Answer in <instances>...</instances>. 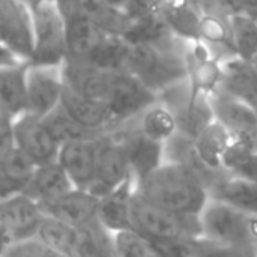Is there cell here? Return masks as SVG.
<instances>
[{
	"instance_id": "36",
	"label": "cell",
	"mask_w": 257,
	"mask_h": 257,
	"mask_svg": "<svg viewBox=\"0 0 257 257\" xmlns=\"http://www.w3.org/2000/svg\"><path fill=\"white\" fill-rule=\"evenodd\" d=\"M114 241L117 257H161L145 238L134 232L116 233Z\"/></svg>"
},
{
	"instance_id": "10",
	"label": "cell",
	"mask_w": 257,
	"mask_h": 257,
	"mask_svg": "<svg viewBox=\"0 0 257 257\" xmlns=\"http://www.w3.org/2000/svg\"><path fill=\"white\" fill-rule=\"evenodd\" d=\"M134 182L142 181L164 163V143L148 137L139 126V117L117 128Z\"/></svg>"
},
{
	"instance_id": "11",
	"label": "cell",
	"mask_w": 257,
	"mask_h": 257,
	"mask_svg": "<svg viewBox=\"0 0 257 257\" xmlns=\"http://www.w3.org/2000/svg\"><path fill=\"white\" fill-rule=\"evenodd\" d=\"M0 44L18 60L29 62L33 50L32 9L21 0H0Z\"/></svg>"
},
{
	"instance_id": "37",
	"label": "cell",
	"mask_w": 257,
	"mask_h": 257,
	"mask_svg": "<svg viewBox=\"0 0 257 257\" xmlns=\"http://www.w3.org/2000/svg\"><path fill=\"white\" fill-rule=\"evenodd\" d=\"M0 257H66L48 247L38 238H30L11 244Z\"/></svg>"
},
{
	"instance_id": "30",
	"label": "cell",
	"mask_w": 257,
	"mask_h": 257,
	"mask_svg": "<svg viewBox=\"0 0 257 257\" xmlns=\"http://www.w3.org/2000/svg\"><path fill=\"white\" fill-rule=\"evenodd\" d=\"M35 238H38L39 241H42L44 244L54 248L63 256L75 257L80 232L74 226L45 215Z\"/></svg>"
},
{
	"instance_id": "46",
	"label": "cell",
	"mask_w": 257,
	"mask_h": 257,
	"mask_svg": "<svg viewBox=\"0 0 257 257\" xmlns=\"http://www.w3.org/2000/svg\"><path fill=\"white\" fill-rule=\"evenodd\" d=\"M251 17H254V18H256V20H257V14H253Z\"/></svg>"
},
{
	"instance_id": "18",
	"label": "cell",
	"mask_w": 257,
	"mask_h": 257,
	"mask_svg": "<svg viewBox=\"0 0 257 257\" xmlns=\"http://www.w3.org/2000/svg\"><path fill=\"white\" fill-rule=\"evenodd\" d=\"M60 107L75 122H78L80 125L92 131L107 134L122 126L120 123H117L110 108L104 102L81 96L69 90L65 86H63V92L60 98Z\"/></svg>"
},
{
	"instance_id": "21",
	"label": "cell",
	"mask_w": 257,
	"mask_h": 257,
	"mask_svg": "<svg viewBox=\"0 0 257 257\" xmlns=\"http://www.w3.org/2000/svg\"><path fill=\"white\" fill-rule=\"evenodd\" d=\"M66 57L89 59L110 36L77 12H66Z\"/></svg>"
},
{
	"instance_id": "33",
	"label": "cell",
	"mask_w": 257,
	"mask_h": 257,
	"mask_svg": "<svg viewBox=\"0 0 257 257\" xmlns=\"http://www.w3.org/2000/svg\"><path fill=\"white\" fill-rule=\"evenodd\" d=\"M235 54L250 62L257 53V20L241 11L227 18Z\"/></svg>"
},
{
	"instance_id": "44",
	"label": "cell",
	"mask_w": 257,
	"mask_h": 257,
	"mask_svg": "<svg viewBox=\"0 0 257 257\" xmlns=\"http://www.w3.org/2000/svg\"><path fill=\"white\" fill-rule=\"evenodd\" d=\"M21 2H24L30 9H33L36 5H39V3H41V2H44V0H21Z\"/></svg>"
},
{
	"instance_id": "43",
	"label": "cell",
	"mask_w": 257,
	"mask_h": 257,
	"mask_svg": "<svg viewBox=\"0 0 257 257\" xmlns=\"http://www.w3.org/2000/svg\"><path fill=\"white\" fill-rule=\"evenodd\" d=\"M54 2L59 6V9L62 11V14H66L69 6H71V3H72V0H54Z\"/></svg>"
},
{
	"instance_id": "40",
	"label": "cell",
	"mask_w": 257,
	"mask_h": 257,
	"mask_svg": "<svg viewBox=\"0 0 257 257\" xmlns=\"http://www.w3.org/2000/svg\"><path fill=\"white\" fill-rule=\"evenodd\" d=\"M17 62H21L18 60L9 50H6L2 44H0V68L3 66H8V65H14Z\"/></svg>"
},
{
	"instance_id": "6",
	"label": "cell",
	"mask_w": 257,
	"mask_h": 257,
	"mask_svg": "<svg viewBox=\"0 0 257 257\" xmlns=\"http://www.w3.org/2000/svg\"><path fill=\"white\" fill-rule=\"evenodd\" d=\"M158 101L172 113L176 131L193 140L215 120L209 96L205 93L193 96L187 80L161 93Z\"/></svg>"
},
{
	"instance_id": "1",
	"label": "cell",
	"mask_w": 257,
	"mask_h": 257,
	"mask_svg": "<svg viewBox=\"0 0 257 257\" xmlns=\"http://www.w3.org/2000/svg\"><path fill=\"white\" fill-rule=\"evenodd\" d=\"M134 193L154 206L179 215L200 217L209 196L200 179L176 163L164 161L139 182Z\"/></svg>"
},
{
	"instance_id": "8",
	"label": "cell",
	"mask_w": 257,
	"mask_h": 257,
	"mask_svg": "<svg viewBox=\"0 0 257 257\" xmlns=\"http://www.w3.org/2000/svg\"><path fill=\"white\" fill-rule=\"evenodd\" d=\"M158 102V96L145 87L128 71H111L110 86L104 104L110 108L117 123L123 125Z\"/></svg>"
},
{
	"instance_id": "42",
	"label": "cell",
	"mask_w": 257,
	"mask_h": 257,
	"mask_svg": "<svg viewBox=\"0 0 257 257\" xmlns=\"http://www.w3.org/2000/svg\"><path fill=\"white\" fill-rule=\"evenodd\" d=\"M11 245V241H9V238H8V235L5 233V230H3V227L0 226V256L5 253V250L8 248Z\"/></svg>"
},
{
	"instance_id": "24",
	"label": "cell",
	"mask_w": 257,
	"mask_h": 257,
	"mask_svg": "<svg viewBox=\"0 0 257 257\" xmlns=\"http://www.w3.org/2000/svg\"><path fill=\"white\" fill-rule=\"evenodd\" d=\"M27 62L0 68V114L11 122L26 113Z\"/></svg>"
},
{
	"instance_id": "15",
	"label": "cell",
	"mask_w": 257,
	"mask_h": 257,
	"mask_svg": "<svg viewBox=\"0 0 257 257\" xmlns=\"http://www.w3.org/2000/svg\"><path fill=\"white\" fill-rule=\"evenodd\" d=\"M164 161L181 164L185 169H188L191 173H194L205 185L208 196L215 188H218L221 184H224L232 178V173L224 167L221 169L209 167L199 157L194 146V140L178 131L164 142Z\"/></svg>"
},
{
	"instance_id": "34",
	"label": "cell",
	"mask_w": 257,
	"mask_h": 257,
	"mask_svg": "<svg viewBox=\"0 0 257 257\" xmlns=\"http://www.w3.org/2000/svg\"><path fill=\"white\" fill-rule=\"evenodd\" d=\"M139 126L148 137L163 143L176 133L172 113L160 101L139 116Z\"/></svg>"
},
{
	"instance_id": "14",
	"label": "cell",
	"mask_w": 257,
	"mask_h": 257,
	"mask_svg": "<svg viewBox=\"0 0 257 257\" xmlns=\"http://www.w3.org/2000/svg\"><path fill=\"white\" fill-rule=\"evenodd\" d=\"M184 59L187 66V81L190 93L211 95L221 80V60L203 41H185Z\"/></svg>"
},
{
	"instance_id": "12",
	"label": "cell",
	"mask_w": 257,
	"mask_h": 257,
	"mask_svg": "<svg viewBox=\"0 0 257 257\" xmlns=\"http://www.w3.org/2000/svg\"><path fill=\"white\" fill-rule=\"evenodd\" d=\"M29 65V63H27ZM63 92L62 66H32L26 75V113L44 119L60 104Z\"/></svg>"
},
{
	"instance_id": "3",
	"label": "cell",
	"mask_w": 257,
	"mask_h": 257,
	"mask_svg": "<svg viewBox=\"0 0 257 257\" xmlns=\"http://www.w3.org/2000/svg\"><path fill=\"white\" fill-rule=\"evenodd\" d=\"M131 229L145 239H187L202 236L200 217L179 215L143 200H131Z\"/></svg>"
},
{
	"instance_id": "31",
	"label": "cell",
	"mask_w": 257,
	"mask_h": 257,
	"mask_svg": "<svg viewBox=\"0 0 257 257\" xmlns=\"http://www.w3.org/2000/svg\"><path fill=\"white\" fill-rule=\"evenodd\" d=\"M209 199L223 202L247 214L257 215V184L232 176L229 181L215 188Z\"/></svg>"
},
{
	"instance_id": "7",
	"label": "cell",
	"mask_w": 257,
	"mask_h": 257,
	"mask_svg": "<svg viewBox=\"0 0 257 257\" xmlns=\"http://www.w3.org/2000/svg\"><path fill=\"white\" fill-rule=\"evenodd\" d=\"M209 101L215 120L227 131L232 143H239L257 151L256 110L221 87H217L209 95Z\"/></svg>"
},
{
	"instance_id": "29",
	"label": "cell",
	"mask_w": 257,
	"mask_h": 257,
	"mask_svg": "<svg viewBox=\"0 0 257 257\" xmlns=\"http://www.w3.org/2000/svg\"><path fill=\"white\" fill-rule=\"evenodd\" d=\"M230 145H232L230 136L223 128V125L217 120L209 123L194 139V146L199 157L212 169L223 167V157Z\"/></svg>"
},
{
	"instance_id": "4",
	"label": "cell",
	"mask_w": 257,
	"mask_h": 257,
	"mask_svg": "<svg viewBox=\"0 0 257 257\" xmlns=\"http://www.w3.org/2000/svg\"><path fill=\"white\" fill-rule=\"evenodd\" d=\"M33 50L32 66H62L66 59L65 17L54 0H44L32 9Z\"/></svg>"
},
{
	"instance_id": "9",
	"label": "cell",
	"mask_w": 257,
	"mask_h": 257,
	"mask_svg": "<svg viewBox=\"0 0 257 257\" xmlns=\"http://www.w3.org/2000/svg\"><path fill=\"white\" fill-rule=\"evenodd\" d=\"M125 151L117 136V130L104 134L96 140V164L95 178L89 193L101 199L116 190L128 178H131Z\"/></svg>"
},
{
	"instance_id": "16",
	"label": "cell",
	"mask_w": 257,
	"mask_h": 257,
	"mask_svg": "<svg viewBox=\"0 0 257 257\" xmlns=\"http://www.w3.org/2000/svg\"><path fill=\"white\" fill-rule=\"evenodd\" d=\"M44 217L41 206L23 193L0 200V226L11 244L35 238Z\"/></svg>"
},
{
	"instance_id": "28",
	"label": "cell",
	"mask_w": 257,
	"mask_h": 257,
	"mask_svg": "<svg viewBox=\"0 0 257 257\" xmlns=\"http://www.w3.org/2000/svg\"><path fill=\"white\" fill-rule=\"evenodd\" d=\"M80 239L75 257H117L114 235L101 221H95L78 229Z\"/></svg>"
},
{
	"instance_id": "38",
	"label": "cell",
	"mask_w": 257,
	"mask_h": 257,
	"mask_svg": "<svg viewBox=\"0 0 257 257\" xmlns=\"http://www.w3.org/2000/svg\"><path fill=\"white\" fill-rule=\"evenodd\" d=\"M205 15H214L227 20L230 15L241 12L242 8L235 0H196Z\"/></svg>"
},
{
	"instance_id": "41",
	"label": "cell",
	"mask_w": 257,
	"mask_h": 257,
	"mask_svg": "<svg viewBox=\"0 0 257 257\" xmlns=\"http://www.w3.org/2000/svg\"><path fill=\"white\" fill-rule=\"evenodd\" d=\"M241 8L242 11L248 12L250 15L257 14V0H235Z\"/></svg>"
},
{
	"instance_id": "45",
	"label": "cell",
	"mask_w": 257,
	"mask_h": 257,
	"mask_svg": "<svg viewBox=\"0 0 257 257\" xmlns=\"http://www.w3.org/2000/svg\"><path fill=\"white\" fill-rule=\"evenodd\" d=\"M250 63H251V66L254 68V71H256V72H257V53H256V54H254V57H253V59L250 60Z\"/></svg>"
},
{
	"instance_id": "23",
	"label": "cell",
	"mask_w": 257,
	"mask_h": 257,
	"mask_svg": "<svg viewBox=\"0 0 257 257\" xmlns=\"http://www.w3.org/2000/svg\"><path fill=\"white\" fill-rule=\"evenodd\" d=\"M69 11L84 17L110 36L123 38L133 21L122 8H117L107 0H72L68 12Z\"/></svg>"
},
{
	"instance_id": "13",
	"label": "cell",
	"mask_w": 257,
	"mask_h": 257,
	"mask_svg": "<svg viewBox=\"0 0 257 257\" xmlns=\"http://www.w3.org/2000/svg\"><path fill=\"white\" fill-rule=\"evenodd\" d=\"M15 149L35 167L57 161L60 143L53 137L42 119L23 114L12 122Z\"/></svg>"
},
{
	"instance_id": "47",
	"label": "cell",
	"mask_w": 257,
	"mask_h": 257,
	"mask_svg": "<svg viewBox=\"0 0 257 257\" xmlns=\"http://www.w3.org/2000/svg\"><path fill=\"white\" fill-rule=\"evenodd\" d=\"M0 117H3V116H2V114H0Z\"/></svg>"
},
{
	"instance_id": "2",
	"label": "cell",
	"mask_w": 257,
	"mask_h": 257,
	"mask_svg": "<svg viewBox=\"0 0 257 257\" xmlns=\"http://www.w3.org/2000/svg\"><path fill=\"white\" fill-rule=\"evenodd\" d=\"M184 47V39H178L164 47L146 44L131 45L125 62V71L134 75L152 93L160 96L187 80Z\"/></svg>"
},
{
	"instance_id": "19",
	"label": "cell",
	"mask_w": 257,
	"mask_h": 257,
	"mask_svg": "<svg viewBox=\"0 0 257 257\" xmlns=\"http://www.w3.org/2000/svg\"><path fill=\"white\" fill-rule=\"evenodd\" d=\"M96 140L71 142L60 146L57 163L66 173L72 187L77 190L89 191L93 182L96 164Z\"/></svg>"
},
{
	"instance_id": "5",
	"label": "cell",
	"mask_w": 257,
	"mask_h": 257,
	"mask_svg": "<svg viewBox=\"0 0 257 257\" xmlns=\"http://www.w3.org/2000/svg\"><path fill=\"white\" fill-rule=\"evenodd\" d=\"M200 223L203 238L251 253V214L209 199Z\"/></svg>"
},
{
	"instance_id": "35",
	"label": "cell",
	"mask_w": 257,
	"mask_h": 257,
	"mask_svg": "<svg viewBox=\"0 0 257 257\" xmlns=\"http://www.w3.org/2000/svg\"><path fill=\"white\" fill-rule=\"evenodd\" d=\"M223 167L232 176L257 184V151L248 146L232 143L223 157Z\"/></svg>"
},
{
	"instance_id": "39",
	"label": "cell",
	"mask_w": 257,
	"mask_h": 257,
	"mask_svg": "<svg viewBox=\"0 0 257 257\" xmlns=\"http://www.w3.org/2000/svg\"><path fill=\"white\" fill-rule=\"evenodd\" d=\"M164 0H125L123 12L130 20H139L142 17L160 12Z\"/></svg>"
},
{
	"instance_id": "17",
	"label": "cell",
	"mask_w": 257,
	"mask_h": 257,
	"mask_svg": "<svg viewBox=\"0 0 257 257\" xmlns=\"http://www.w3.org/2000/svg\"><path fill=\"white\" fill-rule=\"evenodd\" d=\"M98 202L99 199L89 191L72 188L63 196L39 206L44 215L80 229L98 218Z\"/></svg>"
},
{
	"instance_id": "25",
	"label": "cell",
	"mask_w": 257,
	"mask_h": 257,
	"mask_svg": "<svg viewBox=\"0 0 257 257\" xmlns=\"http://www.w3.org/2000/svg\"><path fill=\"white\" fill-rule=\"evenodd\" d=\"M253 107L257 98V72L250 62L230 56L221 62L220 86Z\"/></svg>"
},
{
	"instance_id": "22",
	"label": "cell",
	"mask_w": 257,
	"mask_h": 257,
	"mask_svg": "<svg viewBox=\"0 0 257 257\" xmlns=\"http://www.w3.org/2000/svg\"><path fill=\"white\" fill-rule=\"evenodd\" d=\"M72 188L74 187L63 169L57 161H54L33 169L23 194L35 200L38 205H44L63 196Z\"/></svg>"
},
{
	"instance_id": "20",
	"label": "cell",
	"mask_w": 257,
	"mask_h": 257,
	"mask_svg": "<svg viewBox=\"0 0 257 257\" xmlns=\"http://www.w3.org/2000/svg\"><path fill=\"white\" fill-rule=\"evenodd\" d=\"M134 194V179L128 178L116 190L101 197L96 215L101 224L113 235L133 232L131 229V200Z\"/></svg>"
},
{
	"instance_id": "26",
	"label": "cell",
	"mask_w": 257,
	"mask_h": 257,
	"mask_svg": "<svg viewBox=\"0 0 257 257\" xmlns=\"http://www.w3.org/2000/svg\"><path fill=\"white\" fill-rule=\"evenodd\" d=\"M170 30L184 41H197L203 11L196 0H164L160 9Z\"/></svg>"
},
{
	"instance_id": "32",
	"label": "cell",
	"mask_w": 257,
	"mask_h": 257,
	"mask_svg": "<svg viewBox=\"0 0 257 257\" xmlns=\"http://www.w3.org/2000/svg\"><path fill=\"white\" fill-rule=\"evenodd\" d=\"M44 123L53 134V137L62 145L71 143V142H86V140H96L102 137V133L92 131L75 122L59 104L56 110H53L48 116H45Z\"/></svg>"
},
{
	"instance_id": "27",
	"label": "cell",
	"mask_w": 257,
	"mask_h": 257,
	"mask_svg": "<svg viewBox=\"0 0 257 257\" xmlns=\"http://www.w3.org/2000/svg\"><path fill=\"white\" fill-rule=\"evenodd\" d=\"M123 39L128 41L131 45L146 44L164 47L173 44L179 38L175 36V33L170 30L161 12H155L139 20H133L130 29L123 35Z\"/></svg>"
}]
</instances>
